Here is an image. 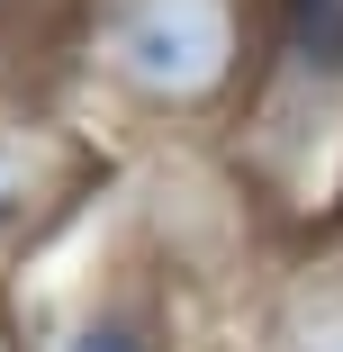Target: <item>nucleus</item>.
<instances>
[{
    "label": "nucleus",
    "instance_id": "f257e3e1",
    "mask_svg": "<svg viewBox=\"0 0 343 352\" xmlns=\"http://www.w3.org/2000/svg\"><path fill=\"white\" fill-rule=\"evenodd\" d=\"M253 10L244 0H109L100 10V63L135 109H217L244 73Z\"/></svg>",
    "mask_w": 343,
    "mask_h": 352
},
{
    "label": "nucleus",
    "instance_id": "f03ea898",
    "mask_svg": "<svg viewBox=\"0 0 343 352\" xmlns=\"http://www.w3.org/2000/svg\"><path fill=\"white\" fill-rule=\"evenodd\" d=\"M271 28V109L325 126L343 100V0H262Z\"/></svg>",
    "mask_w": 343,
    "mask_h": 352
},
{
    "label": "nucleus",
    "instance_id": "7ed1b4c3",
    "mask_svg": "<svg viewBox=\"0 0 343 352\" xmlns=\"http://www.w3.org/2000/svg\"><path fill=\"white\" fill-rule=\"evenodd\" d=\"M54 145L36 126H19V118H0V244L10 235H27L45 208H54Z\"/></svg>",
    "mask_w": 343,
    "mask_h": 352
},
{
    "label": "nucleus",
    "instance_id": "20e7f679",
    "mask_svg": "<svg viewBox=\"0 0 343 352\" xmlns=\"http://www.w3.org/2000/svg\"><path fill=\"white\" fill-rule=\"evenodd\" d=\"M262 352H343V271L289 280L271 325H262Z\"/></svg>",
    "mask_w": 343,
    "mask_h": 352
},
{
    "label": "nucleus",
    "instance_id": "39448f33",
    "mask_svg": "<svg viewBox=\"0 0 343 352\" xmlns=\"http://www.w3.org/2000/svg\"><path fill=\"white\" fill-rule=\"evenodd\" d=\"M63 352H163V334H154V316H145V307L109 298V307H91V316H73Z\"/></svg>",
    "mask_w": 343,
    "mask_h": 352
},
{
    "label": "nucleus",
    "instance_id": "423d86ee",
    "mask_svg": "<svg viewBox=\"0 0 343 352\" xmlns=\"http://www.w3.org/2000/svg\"><path fill=\"white\" fill-rule=\"evenodd\" d=\"M19 10H27V0H0V19H19Z\"/></svg>",
    "mask_w": 343,
    "mask_h": 352
}]
</instances>
